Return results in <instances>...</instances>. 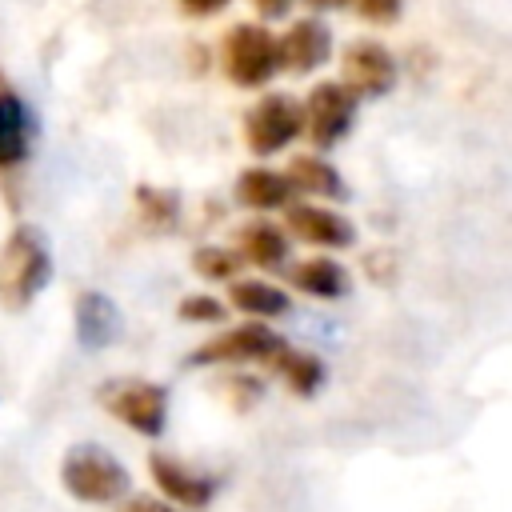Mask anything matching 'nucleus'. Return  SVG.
I'll return each instance as SVG.
<instances>
[{"label": "nucleus", "instance_id": "obj_1", "mask_svg": "<svg viewBox=\"0 0 512 512\" xmlns=\"http://www.w3.org/2000/svg\"><path fill=\"white\" fill-rule=\"evenodd\" d=\"M48 276H52V260H48L40 232L28 224L12 228L4 248H0V304L8 312L28 308L44 292Z\"/></svg>", "mask_w": 512, "mask_h": 512}, {"label": "nucleus", "instance_id": "obj_2", "mask_svg": "<svg viewBox=\"0 0 512 512\" xmlns=\"http://www.w3.org/2000/svg\"><path fill=\"white\" fill-rule=\"evenodd\" d=\"M220 56L236 88H260L280 68V40L264 24H232L220 40Z\"/></svg>", "mask_w": 512, "mask_h": 512}, {"label": "nucleus", "instance_id": "obj_3", "mask_svg": "<svg viewBox=\"0 0 512 512\" xmlns=\"http://www.w3.org/2000/svg\"><path fill=\"white\" fill-rule=\"evenodd\" d=\"M60 484L68 496L84 500V504H112L128 492V472L120 460H112L108 452L84 444V448H72L60 464Z\"/></svg>", "mask_w": 512, "mask_h": 512}, {"label": "nucleus", "instance_id": "obj_4", "mask_svg": "<svg viewBox=\"0 0 512 512\" xmlns=\"http://www.w3.org/2000/svg\"><path fill=\"white\" fill-rule=\"evenodd\" d=\"M300 132H304V108L288 92L260 96L244 116V140L256 156H272V152L288 148Z\"/></svg>", "mask_w": 512, "mask_h": 512}, {"label": "nucleus", "instance_id": "obj_5", "mask_svg": "<svg viewBox=\"0 0 512 512\" xmlns=\"http://www.w3.org/2000/svg\"><path fill=\"white\" fill-rule=\"evenodd\" d=\"M100 404L140 436H160L168 424V392L152 380H116L100 392Z\"/></svg>", "mask_w": 512, "mask_h": 512}, {"label": "nucleus", "instance_id": "obj_6", "mask_svg": "<svg viewBox=\"0 0 512 512\" xmlns=\"http://www.w3.org/2000/svg\"><path fill=\"white\" fill-rule=\"evenodd\" d=\"M300 108H304V132L316 148H336L356 120V96L336 80L316 84Z\"/></svg>", "mask_w": 512, "mask_h": 512}, {"label": "nucleus", "instance_id": "obj_7", "mask_svg": "<svg viewBox=\"0 0 512 512\" xmlns=\"http://www.w3.org/2000/svg\"><path fill=\"white\" fill-rule=\"evenodd\" d=\"M356 100L360 96H384L396 88V60L380 40H356L344 52V80H340Z\"/></svg>", "mask_w": 512, "mask_h": 512}, {"label": "nucleus", "instance_id": "obj_8", "mask_svg": "<svg viewBox=\"0 0 512 512\" xmlns=\"http://www.w3.org/2000/svg\"><path fill=\"white\" fill-rule=\"evenodd\" d=\"M272 344H276V332L272 328H264V324H240V328H228V332L204 340L188 356V364H252V360L264 364L268 352H272Z\"/></svg>", "mask_w": 512, "mask_h": 512}, {"label": "nucleus", "instance_id": "obj_9", "mask_svg": "<svg viewBox=\"0 0 512 512\" xmlns=\"http://www.w3.org/2000/svg\"><path fill=\"white\" fill-rule=\"evenodd\" d=\"M148 472H152L160 496H164L168 504H176V508L196 512V508H208L212 496H216V480L204 476V472H192V468L180 464L176 456L152 452V456H148Z\"/></svg>", "mask_w": 512, "mask_h": 512}, {"label": "nucleus", "instance_id": "obj_10", "mask_svg": "<svg viewBox=\"0 0 512 512\" xmlns=\"http://www.w3.org/2000/svg\"><path fill=\"white\" fill-rule=\"evenodd\" d=\"M284 224L296 240L316 244V248H352L356 244L352 220L332 208H320V204H288Z\"/></svg>", "mask_w": 512, "mask_h": 512}, {"label": "nucleus", "instance_id": "obj_11", "mask_svg": "<svg viewBox=\"0 0 512 512\" xmlns=\"http://www.w3.org/2000/svg\"><path fill=\"white\" fill-rule=\"evenodd\" d=\"M332 56V36L320 20L304 16L280 36V68L288 72H316Z\"/></svg>", "mask_w": 512, "mask_h": 512}, {"label": "nucleus", "instance_id": "obj_12", "mask_svg": "<svg viewBox=\"0 0 512 512\" xmlns=\"http://www.w3.org/2000/svg\"><path fill=\"white\" fill-rule=\"evenodd\" d=\"M236 252H240V260L264 268V272H276L288 264V232L272 220H248L236 228Z\"/></svg>", "mask_w": 512, "mask_h": 512}, {"label": "nucleus", "instance_id": "obj_13", "mask_svg": "<svg viewBox=\"0 0 512 512\" xmlns=\"http://www.w3.org/2000/svg\"><path fill=\"white\" fill-rule=\"evenodd\" d=\"M116 328H120L116 304H112L104 292L88 288V292L76 296V340H80L88 352L108 348V344L116 340Z\"/></svg>", "mask_w": 512, "mask_h": 512}, {"label": "nucleus", "instance_id": "obj_14", "mask_svg": "<svg viewBox=\"0 0 512 512\" xmlns=\"http://www.w3.org/2000/svg\"><path fill=\"white\" fill-rule=\"evenodd\" d=\"M264 368H272V372L288 384V392H296V396H316L320 384H324V364H320V356L300 352V348H288L280 336H276V344H272Z\"/></svg>", "mask_w": 512, "mask_h": 512}, {"label": "nucleus", "instance_id": "obj_15", "mask_svg": "<svg viewBox=\"0 0 512 512\" xmlns=\"http://www.w3.org/2000/svg\"><path fill=\"white\" fill-rule=\"evenodd\" d=\"M28 144H32V116L16 92L0 88V172L24 164Z\"/></svg>", "mask_w": 512, "mask_h": 512}, {"label": "nucleus", "instance_id": "obj_16", "mask_svg": "<svg viewBox=\"0 0 512 512\" xmlns=\"http://www.w3.org/2000/svg\"><path fill=\"white\" fill-rule=\"evenodd\" d=\"M288 284L300 288L304 296H316V300H340L352 280H348V268L328 260V256H312V260H300L288 268Z\"/></svg>", "mask_w": 512, "mask_h": 512}, {"label": "nucleus", "instance_id": "obj_17", "mask_svg": "<svg viewBox=\"0 0 512 512\" xmlns=\"http://www.w3.org/2000/svg\"><path fill=\"white\" fill-rule=\"evenodd\" d=\"M236 200L256 208V212H272V208H288L292 200V184L284 172H272V168H248L240 172L236 180Z\"/></svg>", "mask_w": 512, "mask_h": 512}, {"label": "nucleus", "instance_id": "obj_18", "mask_svg": "<svg viewBox=\"0 0 512 512\" xmlns=\"http://www.w3.org/2000/svg\"><path fill=\"white\" fill-rule=\"evenodd\" d=\"M228 300H232L236 312L256 316V320H272V316H284L292 308V300H288L284 288H276L268 280H244V276H236L228 284Z\"/></svg>", "mask_w": 512, "mask_h": 512}, {"label": "nucleus", "instance_id": "obj_19", "mask_svg": "<svg viewBox=\"0 0 512 512\" xmlns=\"http://www.w3.org/2000/svg\"><path fill=\"white\" fill-rule=\"evenodd\" d=\"M284 176H288L292 192H304V196H320V200H344L348 196L340 172L320 156H296Z\"/></svg>", "mask_w": 512, "mask_h": 512}, {"label": "nucleus", "instance_id": "obj_20", "mask_svg": "<svg viewBox=\"0 0 512 512\" xmlns=\"http://www.w3.org/2000/svg\"><path fill=\"white\" fill-rule=\"evenodd\" d=\"M136 208H140L144 224H152V228H172L176 216H180V200L164 188H152V184L136 188Z\"/></svg>", "mask_w": 512, "mask_h": 512}, {"label": "nucleus", "instance_id": "obj_21", "mask_svg": "<svg viewBox=\"0 0 512 512\" xmlns=\"http://www.w3.org/2000/svg\"><path fill=\"white\" fill-rule=\"evenodd\" d=\"M240 252H232V248H216V244H208V248H196L192 252V268L204 276V280H236V272H240Z\"/></svg>", "mask_w": 512, "mask_h": 512}, {"label": "nucleus", "instance_id": "obj_22", "mask_svg": "<svg viewBox=\"0 0 512 512\" xmlns=\"http://www.w3.org/2000/svg\"><path fill=\"white\" fill-rule=\"evenodd\" d=\"M224 316H228V308L208 292H196V296L180 300V320H188V324H220Z\"/></svg>", "mask_w": 512, "mask_h": 512}, {"label": "nucleus", "instance_id": "obj_23", "mask_svg": "<svg viewBox=\"0 0 512 512\" xmlns=\"http://www.w3.org/2000/svg\"><path fill=\"white\" fill-rule=\"evenodd\" d=\"M220 388H224V396H228L232 408H248V404H256L260 392H264V384H260L256 376H224Z\"/></svg>", "mask_w": 512, "mask_h": 512}, {"label": "nucleus", "instance_id": "obj_24", "mask_svg": "<svg viewBox=\"0 0 512 512\" xmlns=\"http://www.w3.org/2000/svg\"><path fill=\"white\" fill-rule=\"evenodd\" d=\"M400 4H404V0H356L360 16L372 20V24H392V20L400 16Z\"/></svg>", "mask_w": 512, "mask_h": 512}, {"label": "nucleus", "instance_id": "obj_25", "mask_svg": "<svg viewBox=\"0 0 512 512\" xmlns=\"http://www.w3.org/2000/svg\"><path fill=\"white\" fill-rule=\"evenodd\" d=\"M120 512H180V508L168 500H156V496H132V500H124Z\"/></svg>", "mask_w": 512, "mask_h": 512}, {"label": "nucleus", "instance_id": "obj_26", "mask_svg": "<svg viewBox=\"0 0 512 512\" xmlns=\"http://www.w3.org/2000/svg\"><path fill=\"white\" fill-rule=\"evenodd\" d=\"M180 8H184L188 16H212V12L228 8V0H180Z\"/></svg>", "mask_w": 512, "mask_h": 512}, {"label": "nucleus", "instance_id": "obj_27", "mask_svg": "<svg viewBox=\"0 0 512 512\" xmlns=\"http://www.w3.org/2000/svg\"><path fill=\"white\" fill-rule=\"evenodd\" d=\"M252 4H256V12H260V16H272V20H276V16H284V12L292 8V0H252Z\"/></svg>", "mask_w": 512, "mask_h": 512}, {"label": "nucleus", "instance_id": "obj_28", "mask_svg": "<svg viewBox=\"0 0 512 512\" xmlns=\"http://www.w3.org/2000/svg\"><path fill=\"white\" fill-rule=\"evenodd\" d=\"M308 4H312V8H344L348 0H308Z\"/></svg>", "mask_w": 512, "mask_h": 512}]
</instances>
